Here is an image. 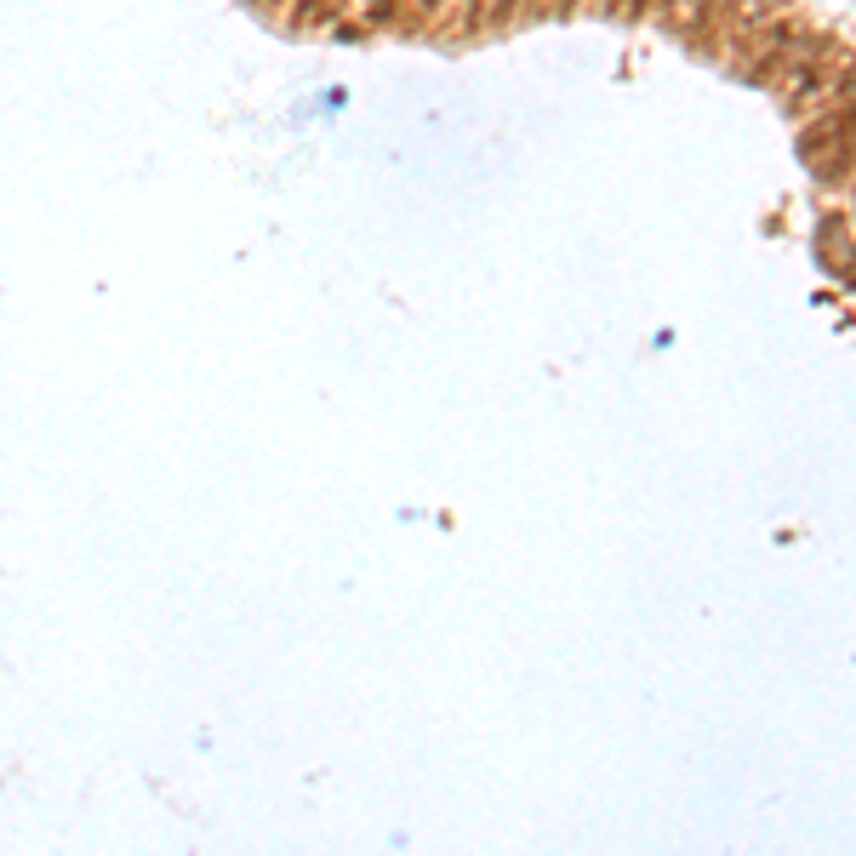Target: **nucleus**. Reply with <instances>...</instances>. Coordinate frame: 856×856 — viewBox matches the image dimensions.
Returning <instances> with one entry per match:
<instances>
[{
	"instance_id": "nucleus-2",
	"label": "nucleus",
	"mask_w": 856,
	"mask_h": 856,
	"mask_svg": "<svg viewBox=\"0 0 856 856\" xmlns=\"http://www.w3.org/2000/svg\"><path fill=\"white\" fill-rule=\"evenodd\" d=\"M817 258L834 274H845V281H856V235H851L845 217H822L817 223Z\"/></svg>"
},
{
	"instance_id": "nucleus-1",
	"label": "nucleus",
	"mask_w": 856,
	"mask_h": 856,
	"mask_svg": "<svg viewBox=\"0 0 856 856\" xmlns=\"http://www.w3.org/2000/svg\"><path fill=\"white\" fill-rule=\"evenodd\" d=\"M799 155H805V166H811L822 183L856 178V104L822 109V120H811L799 132Z\"/></svg>"
},
{
	"instance_id": "nucleus-3",
	"label": "nucleus",
	"mask_w": 856,
	"mask_h": 856,
	"mask_svg": "<svg viewBox=\"0 0 856 856\" xmlns=\"http://www.w3.org/2000/svg\"><path fill=\"white\" fill-rule=\"evenodd\" d=\"M599 7H606V12H617V0H599Z\"/></svg>"
}]
</instances>
